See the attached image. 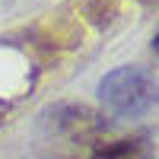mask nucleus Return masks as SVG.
Segmentation results:
<instances>
[{
  "mask_svg": "<svg viewBox=\"0 0 159 159\" xmlns=\"http://www.w3.org/2000/svg\"><path fill=\"white\" fill-rule=\"evenodd\" d=\"M99 99L118 118H140L159 105V80L143 67H115L99 80Z\"/></svg>",
  "mask_w": 159,
  "mask_h": 159,
  "instance_id": "nucleus-1",
  "label": "nucleus"
},
{
  "mask_svg": "<svg viewBox=\"0 0 159 159\" xmlns=\"http://www.w3.org/2000/svg\"><path fill=\"white\" fill-rule=\"evenodd\" d=\"M92 159H153V150L143 137H127V140L102 143L92 153Z\"/></svg>",
  "mask_w": 159,
  "mask_h": 159,
  "instance_id": "nucleus-2",
  "label": "nucleus"
},
{
  "mask_svg": "<svg viewBox=\"0 0 159 159\" xmlns=\"http://www.w3.org/2000/svg\"><path fill=\"white\" fill-rule=\"evenodd\" d=\"M153 51H156V54H159V35L153 38Z\"/></svg>",
  "mask_w": 159,
  "mask_h": 159,
  "instance_id": "nucleus-3",
  "label": "nucleus"
}]
</instances>
